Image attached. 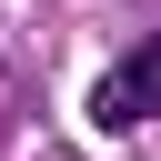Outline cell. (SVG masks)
I'll return each instance as SVG.
<instances>
[{"label":"cell","instance_id":"1","mask_svg":"<svg viewBox=\"0 0 161 161\" xmlns=\"http://www.w3.org/2000/svg\"><path fill=\"white\" fill-rule=\"evenodd\" d=\"M121 70H131V80H101V91H91V121H101V131H131V121L161 111V40H141Z\"/></svg>","mask_w":161,"mask_h":161}]
</instances>
